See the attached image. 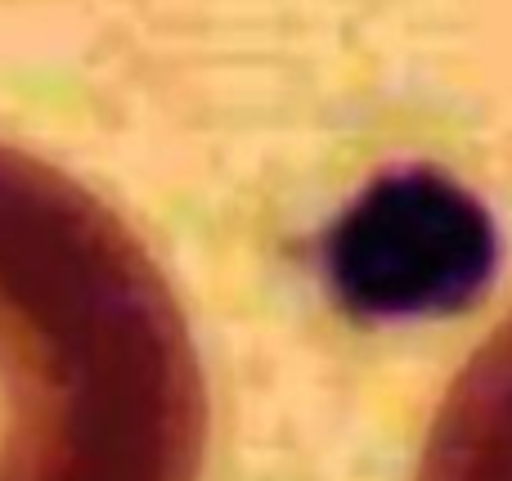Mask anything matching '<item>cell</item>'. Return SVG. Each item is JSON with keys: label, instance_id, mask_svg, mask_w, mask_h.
I'll return each instance as SVG.
<instances>
[{"label": "cell", "instance_id": "obj_1", "mask_svg": "<svg viewBox=\"0 0 512 481\" xmlns=\"http://www.w3.org/2000/svg\"><path fill=\"white\" fill-rule=\"evenodd\" d=\"M203 432L162 270L95 194L0 144V481H198Z\"/></svg>", "mask_w": 512, "mask_h": 481}, {"label": "cell", "instance_id": "obj_2", "mask_svg": "<svg viewBox=\"0 0 512 481\" xmlns=\"http://www.w3.org/2000/svg\"><path fill=\"white\" fill-rule=\"evenodd\" d=\"M337 288L373 311L450 306L481 284L490 230L463 189L432 171L378 180L333 243Z\"/></svg>", "mask_w": 512, "mask_h": 481}, {"label": "cell", "instance_id": "obj_3", "mask_svg": "<svg viewBox=\"0 0 512 481\" xmlns=\"http://www.w3.org/2000/svg\"><path fill=\"white\" fill-rule=\"evenodd\" d=\"M418 481H512V311L445 392Z\"/></svg>", "mask_w": 512, "mask_h": 481}]
</instances>
